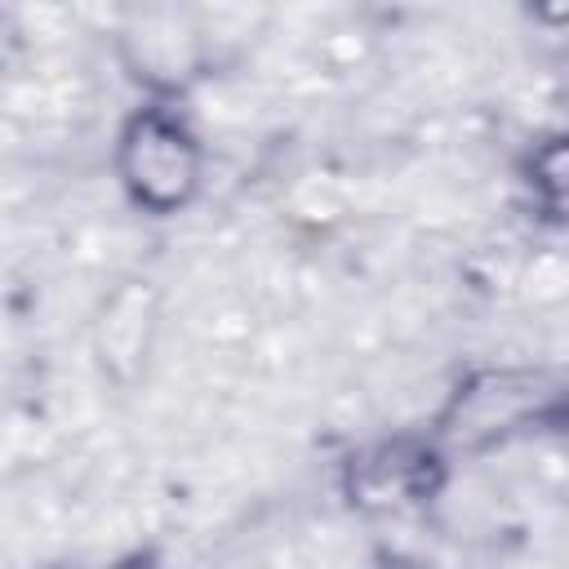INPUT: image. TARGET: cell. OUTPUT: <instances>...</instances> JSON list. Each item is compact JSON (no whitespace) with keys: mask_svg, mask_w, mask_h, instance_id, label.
<instances>
[{"mask_svg":"<svg viewBox=\"0 0 569 569\" xmlns=\"http://www.w3.org/2000/svg\"><path fill=\"white\" fill-rule=\"evenodd\" d=\"M116 182L151 218L187 209L204 182L200 133L164 102L138 107L116 133Z\"/></svg>","mask_w":569,"mask_h":569,"instance_id":"cell-1","label":"cell"},{"mask_svg":"<svg viewBox=\"0 0 569 569\" xmlns=\"http://www.w3.org/2000/svg\"><path fill=\"white\" fill-rule=\"evenodd\" d=\"M529 173H538V187H542L547 204L560 209V196H565V147H560V138H547V142L533 151Z\"/></svg>","mask_w":569,"mask_h":569,"instance_id":"cell-6","label":"cell"},{"mask_svg":"<svg viewBox=\"0 0 569 569\" xmlns=\"http://www.w3.org/2000/svg\"><path fill=\"white\" fill-rule=\"evenodd\" d=\"M120 58L151 93H178L204 67V36L178 13H142L124 27Z\"/></svg>","mask_w":569,"mask_h":569,"instance_id":"cell-5","label":"cell"},{"mask_svg":"<svg viewBox=\"0 0 569 569\" xmlns=\"http://www.w3.org/2000/svg\"><path fill=\"white\" fill-rule=\"evenodd\" d=\"M440 449L418 436H391L360 449L347 467V493L365 511H405L440 489Z\"/></svg>","mask_w":569,"mask_h":569,"instance_id":"cell-3","label":"cell"},{"mask_svg":"<svg viewBox=\"0 0 569 569\" xmlns=\"http://www.w3.org/2000/svg\"><path fill=\"white\" fill-rule=\"evenodd\" d=\"M556 405H560L556 378H547L542 369L502 365V369H480L467 382H458V391L445 400L436 422H440V440L458 449H485V445H498L525 431Z\"/></svg>","mask_w":569,"mask_h":569,"instance_id":"cell-2","label":"cell"},{"mask_svg":"<svg viewBox=\"0 0 569 569\" xmlns=\"http://www.w3.org/2000/svg\"><path fill=\"white\" fill-rule=\"evenodd\" d=\"M378 569H431L427 560H413V556H382Z\"/></svg>","mask_w":569,"mask_h":569,"instance_id":"cell-7","label":"cell"},{"mask_svg":"<svg viewBox=\"0 0 569 569\" xmlns=\"http://www.w3.org/2000/svg\"><path fill=\"white\" fill-rule=\"evenodd\" d=\"M160 289L151 280H120L102 307L93 311V360L98 369L116 382L129 387L142 378V369L156 356V338H160Z\"/></svg>","mask_w":569,"mask_h":569,"instance_id":"cell-4","label":"cell"}]
</instances>
